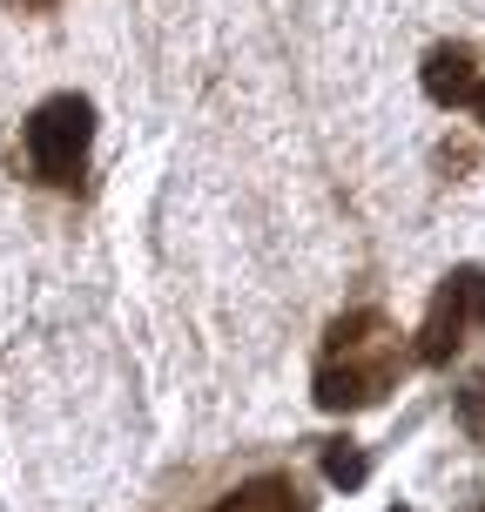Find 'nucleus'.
I'll list each match as a JSON object with an SVG mask.
<instances>
[{"instance_id":"1","label":"nucleus","mask_w":485,"mask_h":512,"mask_svg":"<svg viewBox=\"0 0 485 512\" xmlns=\"http://www.w3.org/2000/svg\"><path fill=\"white\" fill-rule=\"evenodd\" d=\"M405 371V344L384 324L378 310H351L331 324V344H324V364H317V405L324 411H364L378 405L384 391Z\"/></svg>"},{"instance_id":"2","label":"nucleus","mask_w":485,"mask_h":512,"mask_svg":"<svg viewBox=\"0 0 485 512\" xmlns=\"http://www.w3.org/2000/svg\"><path fill=\"white\" fill-rule=\"evenodd\" d=\"M21 142H27V169L41 182H54V189L81 182V162H88V142H95V102L88 95H48L27 115Z\"/></svg>"},{"instance_id":"3","label":"nucleus","mask_w":485,"mask_h":512,"mask_svg":"<svg viewBox=\"0 0 485 512\" xmlns=\"http://www.w3.org/2000/svg\"><path fill=\"white\" fill-rule=\"evenodd\" d=\"M472 324H485V270L479 263L452 270V277L432 290V310H425V324H418V358L425 364H452V351L465 344Z\"/></svg>"},{"instance_id":"4","label":"nucleus","mask_w":485,"mask_h":512,"mask_svg":"<svg viewBox=\"0 0 485 512\" xmlns=\"http://www.w3.org/2000/svg\"><path fill=\"white\" fill-rule=\"evenodd\" d=\"M418 81H425V95H432L438 108H465L472 88H479V75H472V48H432L425 68H418Z\"/></svg>"},{"instance_id":"5","label":"nucleus","mask_w":485,"mask_h":512,"mask_svg":"<svg viewBox=\"0 0 485 512\" xmlns=\"http://www.w3.org/2000/svg\"><path fill=\"white\" fill-rule=\"evenodd\" d=\"M209 512H310V506L283 472H263V479H250V486H236L230 499H216Z\"/></svg>"},{"instance_id":"6","label":"nucleus","mask_w":485,"mask_h":512,"mask_svg":"<svg viewBox=\"0 0 485 512\" xmlns=\"http://www.w3.org/2000/svg\"><path fill=\"white\" fill-rule=\"evenodd\" d=\"M324 479L331 486H364L371 479V459H364V445H351V438H337V445H324Z\"/></svg>"},{"instance_id":"7","label":"nucleus","mask_w":485,"mask_h":512,"mask_svg":"<svg viewBox=\"0 0 485 512\" xmlns=\"http://www.w3.org/2000/svg\"><path fill=\"white\" fill-rule=\"evenodd\" d=\"M459 425H465L472 438H485V378H472V384L459 391Z\"/></svg>"},{"instance_id":"8","label":"nucleus","mask_w":485,"mask_h":512,"mask_svg":"<svg viewBox=\"0 0 485 512\" xmlns=\"http://www.w3.org/2000/svg\"><path fill=\"white\" fill-rule=\"evenodd\" d=\"M465 108H472V115H479V122H485V81H479V88H472V102H465Z\"/></svg>"},{"instance_id":"9","label":"nucleus","mask_w":485,"mask_h":512,"mask_svg":"<svg viewBox=\"0 0 485 512\" xmlns=\"http://www.w3.org/2000/svg\"><path fill=\"white\" fill-rule=\"evenodd\" d=\"M14 7H54V0H14Z\"/></svg>"},{"instance_id":"10","label":"nucleus","mask_w":485,"mask_h":512,"mask_svg":"<svg viewBox=\"0 0 485 512\" xmlns=\"http://www.w3.org/2000/svg\"><path fill=\"white\" fill-rule=\"evenodd\" d=\"M391 512H411V506H391Z\"/></svg>"}]
</instances>
